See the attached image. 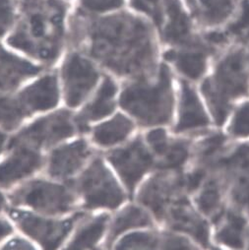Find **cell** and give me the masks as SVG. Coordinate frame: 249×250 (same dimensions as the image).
Segmentation results:
<instances>
[{"label": "cell", "instance_id": "cell-16", "mask_svg": "<svg viewBox=\"0 0 249 250\" xmlns=\"http://www.w3.org/2000/svg\"><path fill=\"white\" fill-rule=\"evenodd\" d=\"M209 126V118L194 91L187 83L182 82L178 120L174 127L177 133L198 132Z\"/></svg>", "mask_w": 249, "mask_h": 250}, {"label": "cell", "instance_id": "cell-37", "mask_svg": "<svg viewBox=\"0 0 249 250\" xmlns=\"http://www.w3.org/2000/svg\"><path fill=\"white\" fill-rule=\"evenodd\" d=\"M162 248L163 250H199L187 239L174 234H166L164 237Z\"/></svg>", "mask_w": 249, "mask_h": 250}, {"label": "cell", "instance_id": "cell-8", "mask_svg": "<svg viewBox=\"0 0 249 250\" xmlns=\"http://www.w3.org/2000/svg\"><path fill=\"white\" fill-rule=\"evenodd\" d=\"M9 215L21 230L41 244L43 250H57L76 222L83 218L82 214H76L69 219L54 220L16 209L9 210Z\"/></svg>", "mask_w": 249, "mask_h": 250}, {"label": "cell", "instance_id": "cell-26", "mask_svg": "<svg viewBox=\"0 0 249 250\" xmlns=\"http://www.w3.org/2000/svg\"><path fill=\"white\" fill-rule=\"evenodd\" d=\"M108 217L101 215L84 223L63 250H92L103 236Z\"/></svg>", "mask_w": 249, "mask_h": 250}, {"label": "cell", "instance_id": "cell-15", "mask_svg": "<svg viewBox=\"0 0 249 250\" xmlns=\"http://www.w3.org/2000/svg\"><path fill=\"white\" fill-rule=\"evenodd\" d=\"M164 220L173 230L187 233L204 247H210L207 223L194 211L184 196H180L169 206Z\"/></svg>", "mask_w": 249, "mask_h": 250}, {"label": "cell", "instance_id": "cell-31", "mask_svg": "<svg viewBox=\"0 0 249 250\" xmlns=\"http://www.w3.org/2000/svg\"><path fill=\"white\" fill-rule=\"evenodd\" d=\"M160 239L153 232L132 233L119 241L115 250H159Z\"/></svg>", "mask_w": 249, "mask_h": 250}, {"label": "cell", "instance_id": "cell-9", "mask_svg": "<svg viewBox=\"0 0 249 250\" xmlns=\"http://www.w3.org/2000/svg\"><path fill=\"white\" fill-rule=\"evenodd\" d=\"M213 168L220 171L235 207L249 215V146L240 145L223 155Z\"/></svg>", "mask_w": 249, "mask_h": 250}, {"label": "cell", "instance_id": "cell-24", "mask_svg": "<svg viewBox=\"0 0 249 250\" xmlns=\"http://www.w3.org/2000/svg\"><path fill=\"white\" fill-rule=\"evenodd\" d=\"M220 222L221 226L216 232L217 241L228 248L241 249L245 241L246 219L240 212L230 210L223 215Z\"/></svg>", "mask_w": 249, "mask_h": 250}, {"label": "cell", "instance_id": "cell-29", "mask_svg": "<svg viewBox=\"0 0 249 250\" xmlns=\"http://www.w3.org/2000/svg\"><path fill=\"white\" fill-rule=\"evenodd\" d=\"M227 147V138L222 134H212L204 139L197 148L198 167L205 169L213 168L217 161L223 156Z\"/></svg>", "mask_w": 249, "mask_h": 250}, {"label": "cell", "instance_id": "cell-25", "mask_svg": "<svg viewBox=\"0 0 249 250\" xmlns=\"http://www.w3.org/2000/svg\"><path fill=\"white\" fill-rule=\"evenodd\" d=\"M153 224L151 216L142 208L128 206L119 212L114 218L107 235V245H110L117 236L129 229L150 227Z\"/></svg>", "mask_w": 249, "mask_h": 250}, {"label": "cell", "instance_id": "cell-42", "mask_svg": "<svg viewBox=\"0 0 249 250\" xmlns=\"http://www.w3.org/2000/svg\"><path fill=\"white\" fill-rule=\"evenodd\" d=\"M5 202H6L5 197L3 196V194H2L1 192H0V210L4 208V206H5Z\"/></svg>", "mask_w": 249, "mask_h": 250}, {"label": "cell", "instance_id": "cell-6", "mask_svg": "<svg viewBox=\"0 0 249 250\" xmlns=\"http://www.w3.org/2000/svg\"><path fill=\"white\" fill-rule=\"evenodd\" d=\"M72 186L83 198L85 209H114L124 200L123 191L101 158L94 159Z\"/></svg>", "mask_w": 249, "mask_h": 250}, {"label": "cell", "instance_id": "cell-43", "mask_svg": "<svg viewBox=\"0 0 249 250\" xmlns=\"http://www.w3.org/2000/svg\"><path fill=\"white\" fill-rule=\"evenodd\" d=\"M188 2H189L190 4H192L193 6H195V2L193 1V0H188Z\"/></svg>", "mask_w": 249, "mask_h": 250}, {"label": "cell", "instance_id": "cell-40", "mask_svg": "<svg viewBox=\"0 0 249 250\" xmlns=\"http://www.w3.org/2000/svg\"><path fill=\"white\" fill-rule=\"evenodd\" d=\"M13 231L12 226L5 219L0 218V240H2Z\"/></svg>", "mask_w": 249, "mask_h": 250}, {"label": "cell", "instance_id": "cell-30", "mask_svg": "<svg viewBox=\"0 0 249 250\" xmlns=\"http://www.w3.org/2000/svg\"><path fill=\"white\" fill-rule=\"evenodd\" d=\"M234 0H200L199 13L202 21L208 25L223 23L232 12Z\"/></svg>", "mask_w": 249, "mask_h": 250}, {"label": "cell", "instance_id": "cell-33", "mask_svg": "<svg viewBox=\"0 0 249 250\" xmlns=\"http://www.w3.org/2000/svg\"><path fill=\"white\" fill-rule=\"evenodd\" d=\"M228 130L234 137L249 136V103L242 104L237 109Z\"/></svg>", "mask_w": 249, "mask_h": 250}, {"label": "cell", "instance_id": "cell-23", "mask_svg": "<svg viewBox=\"0 0 249 250\" xmlns=\"http://www.w3.org/2000/svg\"><path fill=\"white\" fill-rule=\"evenodd\" d=\"M133 129L134 125L130 119L117 114L110 120L98 125L93 131L92 138L101 147H110L125 140Z\"/></svg>", "mask_w": 249, "mask_h": 250}, {"label": "cell", "instance_id": "cell-7", "mask_svg": "<svg viewBox=\"0 0 249 250\" xmlns=\"http://www.w3.org/2000/svg\"><path fill=\"white\" fill-rule=\"evenodd\" d=\"M77 131L71 113L58 110L41 117L19 131L8 143V148L25 145L37 150L49 148L69 137Z\"/></svg>", "mask_w": 249, "mask_h": 250}, {"label": "cell", "instance_id": "cell-35", "mask_svg": "<svg viewBox=\"0 0 249 250\" xmlns=\"http://www.w3.org/2000/svg\"><path fill=\"white\" fill-rule=\"evenodd\" d=\"M124 0H81V7L91 13H104L121 7Z\"/></svg>", "mask_w": 249, "mask_h": 250}, {"label": "cell", "instance_id": "cell-1", "mask_svg": "<svg viewBox=\"0 0 249 250\" xmlns=\"http://www.w3.org/2000/svg\"><path fill=\"white\" fill-rule=\"evenodd\" d=\"M130 17L105 19L89 31L91 54L121 75L141 70L153 53L147 26Z\"/></svg>", "mask_w": 249, "mask_h": 250}, {"label": "cell", "instance_id": "cell-18", "mask_svg": "<svg viewBox=\"0 0 249 250\" xmlns=\"http://www.w3.org/2000/svg\"><path fill=\"white\" fill-rule=\"evenodd\" d=\"M117 87L110 78H105L94 99L74 118L77 130L85 132L91 121L100 120L109 115L115 107V95Z\"/></svg>", "mask_w": 249, "mask_h": 250}, {"label": "cell", "instance_id": "cell-2", "mask_svg": "<svg viewBox=\"0 0 249 250\" xmlns=\"http://www.w3.org/2000/svg\"><path fill=\"white\" fill-rule=\"evenodd\" d=\"M64 14L61 0H26L24 16L8 43L44 62L54 61L62 46Z\"/></svg>", "mask_w": 249, "mask_h": 250}, {"label": "cell", "instance_id": "cell-38", "mask_svg": "<svg viewBox=\"0 0 249 250\" xmlns=\"http://www.w3.org/2000/svg\"><path fill=\"white\" fill-rule=\"evenodd\" d=\"M162 0H132L134 7L138 10L152 14L158 24L163 22V15L160 12V4Z\"/></svg>", "mask_w": 249, "mask_h": 250}, {"label": "cell", "instance_id": "cell-27", "mask_svg": "<svg viewBox=\"0 0 249 250\" xmlns=\"http://www.w3.org/2000/svg\"><path fill=\"white\" fill-rule=\"evenodd\" d=\"M190 156V144L184 140L169 139L163 153L158 157V165L162 170L177 171L180 169Z\"/></svg>", "mask_w": 249, "mask_h": 250}, {"label": "cell", "instance_id": "cell-39", "mask_svg": "<svg viewBox=\"0 0 249 250\" xmlns=\"http://www.w3.org/2000/svg\"><path fill=\"white\" fill-rule=\"evenodd\" d=\"M1 250H36L35 247L27 240L16 237L8 241Z\"/></svg>", "mask_w": 249, "mask_h": 250}, {"label": "cell", "instance_id": "cell-14", "mask_svg": "<svg viewBox=\"0 0 249 250\" xmlns=\"http://www.w3.org/2000/svg\"><path fill=\"white\" fill-rule=\"evenodd\" d=\"M92 155L85 140L55 148L48 157L46 172L50 177L65 180L77 173Z\"/></svg>", "mask_w": 249, "mask_h": 250}, {"label": "cell", "instance_id": "cell-36", "mask_svg": "<svg viewBox=\"0 0 249 250\" xmlns=\"http://www.w3.org/2000/svg\"><path fill=\"white\" fill-rule=\"evenodd\" d=\"M146 141L150 148L152 149L153 154L155 156L159 157L165 148L166 147L169 139L166 133L165 130L163 129H156L153 131H150L147 136H146Z\"/></svg>", "mask_w": 249, "mask_h": 250}, {"label": "cell", "instance_id": "cell-22", "mask_svg": "<svg viewBox=\"0 0 249 250\" xmlns=\"http://www.w3.org/2000/svg\"><path fill=\"white\" fill-rule=\"evenodd\" d=\"M176 69L191 80L199 79L207 68V55L201 48H186L185 50H170L165 54Z\"/></svg>", "mask_w": 249, "mask_h": 250}, {"label": "cell", "instance_id": "cell-44", "mask_svg": "<svg viewBox=\"0 0 249 250\" xmlns=\"http://www.w3.org/2000/svg\"><path fill=\"white\" fill-rule=\"evenodd\" d=\"M95 250V249H94ZM96 250H102V249H96Z\"/></svg>", "mask_w": 249, "mask_h": 250}, {"label": "cell", "instance_id": "cell-21", "mask_svg": "<svg viewBox=\"0 0 249 250\" xmlns=\"http://www.w3.org/2000/svg\"><path fill=\"white\" fill-rule=\"evenodd\" d=\"M224 191L225 185L220 175L211 176L202 183L196 196V204L200 211L216 223H219L225 214Z\"/></svg>", "mask_w": 249, "mask_h": 250}, {"label": "cell", "instance_id": "cell-41", "mask_svg": "<svg viewBox=\"0 0 249 250\" xmlns=\"http://www.w3.org/2000/svg\"><path fill=\"white\" fill-rule=\"evenodd\" d=\"M7 143V136L5 133H3L2 131H0V154L3 151V149L5 148Z\"/></svg>", "mask_w": 249, "mask_h": 250}, {"label": "cell", "instance_id": "cell-19", "mask_svg": "<svg viewBox=\"0 0 249 250\" xmlns=\"http://www.w3.org/2000/svg\"><path fill=\"white\" fill-rule=\"evenodd\" d=\"M40 71L41 67L32 65L30 62L0 46V95L15 89L27 78L37 75Z\"/></svg>", "mask_w": 249, "mask_h": 250}, {"label": "cell", "instance_id": "cell-11", "mask_svg": "<svg viewBox=\"0 0 249 250\" xmlns=\"http://www.w3.org/2000/svg\"><path fill=\"white\" fill-rule=\"evenodd\" d=\"M182 190H185L183 176L175 171L161 170L141 187L138 200L158 219L164 220L169 206L182 196Z\"/></svg>", "mask_w": 249, "mask_h": 250}, {"label": "cell", "instance_id": "cell-12", "mask_svg": "<svg viewBox=\"0 0 249 250\" xmlns=\"http://www.w3.org/2000/svg\"><path fill=\"white\" fill-rule=\"evenodd\" d=\"M107 159L130 192L135 189L138 182L153 167L155 163L153 155L140 137L126 147L109 153Z\"/></svg>", "mask_w": 249, "mask_h": 250}, {"label": "cell", "instance_id": "cell-4", "mask_svg": "<svg viewBox=\"0 0 249 250\" xmlns=\"http://www.w3.org/2000/svg\"><path fill=\"white\" fill-rule=\"evenodd\" d=\"M120 104L143 126L168 123L172 115L173 96L167 67H161L154 83L140 80L128 85L121 94Z\"/></svg>", "mask_w": 249, "mask_h": 250}, {"label": "cell", "instance_id": "cell-13", "mask_svg": "<svg viewBox=\"0 0 249 250\" xmlns=\"http://www.w3.org/2000/svg\"><path fill=\"white\" fill-rule=\"evenodd\" d=\"M11 154L0 163V187H9L40 170L43 158L40 150L25 145L10 148Z\"/></svg>", "mask_w": 249, "mask_h": 250}, {"label": "cell", "instance_id": "cell-10", "mask_svg": "<svg viewBox=\"0 0 249 250\" xmlns=\"http://www.w3.org/2000/svg\"><path fill=\"white\" fill-rule=\"evenodd\" d=\"M61 77L66 104L76 107L95 88L100 74L87 58L78 53H72L62 65Z\"/></svg>", "mask_w": 249, "mask_h": 250}, {"label": "cell", "instance_id": "cell-28", "mask_svg": "<svg viewBox=\"0 0 249 250\" xmlns=\"http://www.w3.org/2000/svg\"><path fill=\"white\" fill-rule=\"evenodd\" d=\"M29 115L17 97L0 95V126L6 130H13Z\"/></svg>", "mask_w": 249, "mask_h": 250}, {"label": "cell", "instance_id": "cell-17", "mask_svg": "<svg viewBox=\"0 0 249 250\" xmlns=\"http://www.w3.org/2000/svg\"><path fill=\"white\" fill-rule=\"evenodd\" d=\"M17 99L30 115L55 107L59 102L57 77L54 74L42 76L20 92Z\"/></svg>", "mask_w": 249, "mask_h": 250}, {"label": "cell", "instance_id": "cell-32", "mask_svg": "<svg viewBox=\"0 0 249 250\" xmlns=\"http://www.w3.org/2000/svg\"><path fill=\"white\" fill-rule=\"evenodd\" d=\"M227 36L249 39V0H243L237 18L229 25Z\"/></svg>", "mask_w": 249, "mask_h": 250}, {"label": "cell", "instance_id": "cell-3", "mask_svg": "<svg viewBox=\"0 0 249 250\" xmlns=\"http://www.w3.org/2000/svg\"><path fill=\"white\" fill-rule=\"evenodd\" d=\"M202 93L217 124L222 125L232 103L249 94V71L243 51L234 50L218 63L215 73L202 85Z\"/></svg>", "mask_w": 249, "mask_h": 250}, {"label": "cell", "instance_id": "cell-34", "mask_svg": "<svg viewBox=\"0 0 249 250\" xmlns=\"http://www.w3.org/2000/svg\"><path fill=\"white\" fill-rule=\"evenodd\" d=\"M14 0H0V37L5 35L15 20Z\"/></svg>", "mask_w": 249, "mask_h": 250}, {"label": "cell", "instance_id": "cell-5", "mask_svg": "<svg viewBox=\"0 0 249 250\" xmlns=\"http://www.w3.org/2000/svg\"><path fill=\"white\" fill-rule=\"evenodd\" d=\"M14 205L27 206L46 215H62L70 212L77 200L72 184H58L35 179L19 187L11 195Z\"/></svg>", "mask_w": 249, "mask_h": 250}, {"label": "cell", "instance_id": "cell-20", "mask_svg": "<svg viewBox=\"0 0 249 250\" xmlns=\"http://www.w3.org/2000/svg\"><path fill=\"white\" fill-rule=\"evenodd\" d=\"M167 22L163 30L164 40L171 44L191 42V23L178 0H166Z\"/></svg>", "mask_w": 249, "mask_h": 250}]
</instances>
